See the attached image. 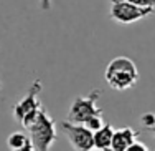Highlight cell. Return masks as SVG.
Masks as SVG:
<instances>
[{
  "label": "cell",
  "mask_w": 155,
  "mask_h": 151,
  "mask_svg": "<svg viewBox=\"0 0 155 151\" xmlns=\"http://www.w3.org/2000/svg\"><path fill=\"white\" fill-rule=\"evenodd\" d=\"M104 78L112 90L125 91L135 86V83L139 82L137 65L127 57H116L114 60L109 61L104 72Z\"/></svg>",
  "instance_id": "1"
},
{
  "label": "cell",
  "mask_w": 155,
  "mask_h": 151,
  "mask_svg": "<svg viewBox=\"0 0 155 151\" xmlns=\"http://www.w3.org/2000/svg\"><path fill=\"white\" fill-rule=\"evenodd\" d=\"M27 130H28V135H30L31 145L35 146L36 151H50L58 138L54 120L43 108L40 110L38 116L35 118V121Z\"/></svg>",
  "instance_id": "2"
},
{
  "label": "cell",
  "mask_w": 155,
  "mask_h": 151,
  "mask_svg": "<svg viewBox=\"0 0 155 151\" xmlns=\"http://www.w3.org/2000/svg\"><path fill=\"white\" fill-rule=\"evenodd\" d=\"M40 91H41V80H35L31 86L28 88L27 95L21 98L20 101L13 108V116L21 126L28 128L38 116L40 110H41V103H40Z\"/></svg>",
  "instance_id": "3"
},
{
  "label": "cell",
  "mask_w": 155,
  "mask_h": 151,
  "mask_svg": "<svg viewBox=\"0 0 155 151\" xmlns=\"http://www.w3.org/2000/svg\"><path fill=\"white\" fill-rule=\"evenodd\" d=\"M99 97H101V90H99V88H94V90L91 91L89 95H86V97H78L76 100L71 103V106H69L66 121L83 125L87 118H91L94 115H102V110L97 106Z\"/></svg>",
  "instance_id": "4"
},
{
  "label": "cell",
  "mask_w": 155,
  "mask_h": 151,
  "mask_svg": "<svg viewBox=\"0 0 155 151\" xmlns=\"http://www.w3.org/2000/svg\"><path fill=\"white\" fill-rule=\"evenodd\" d=\"M153 12V9H147V7H139L125 0H114L112 7H110V17L117 23H134L140 18L149 17Z\"/></svg>",
  "instance_id": "5"
},
{
  "label": "cell",
  "mask_w": 155,
  "mask_h": 151,
  "mask_svg": "<svg viewBox=\"0 0 155 151\" xmlns=\"http://www.w3.org/2000/svg\"><path fill=\"white\" fill-rule=\"evenodd\" d=\"M61 128L64 130V133L68 136V139H69V143H71L74 151H93L94 149L93 131L87 130L84 125L63 121Z\"/></svg>",
  "instance_id": "6"
},
{
  "label": "cell",
  "mask_w": 155,
  "mask_h": 151,
  "mask_svg": "<svg viewBox=\"0 0 155 151\" xmlns=\"http://www.w3.org/2000/svg\"><path fill=\"white\" fill-rule=\"evenodd\" d=\"M137 131L132 128H120V130H114V136L110 141V148L114 151H125L132 143L137 139Z\"/></svg>",
  "instance_id": "7"
},
{
  "label": "cell",
  "mask_w": 155,
  "mask_h": 151,
  "mask_svg": "<svg viewBox=\"0 0 155 151\" xmlns=\"http://www.w3.org/2000/svg\"><path fill=\"white\" fill-rule=\"evenodd\" d=\"M112 136H114V126L110 123H104V126L101 130L93 133L94 148H109L110 141H112Z\"/></svg>",
  "instance_id": "8"
},
{
  "label": "cell",
  "mask_w": 155,
  "mask_h": 151,
  "mask_svg": "<svg viewBox=\"0 0 155 151\" xmlns=\"http://www.w3.org/2000/svg\"><path fill=\"white\" fill-rule=\"evenodd\" d=\"M28 143H31L30 135L21 133V131H15V133H12L7 138V146L10 148V151L20 149V148H23V146H27Z\"/></svg>",
  "instance_id": "9"
},
{
  "label": "cell",
  "mask_w": 155,
  "mask_h": 151,
  "mask_svg": "<svg viewBox=\"0 0 155 151\" xmlns=\"http://www.w3.org/2000/svg\"><path fill=\"white\" fill-rule=\"evenodd\" d=\"M83 125L87 128V130H91V131L94 133V131L101 130V128L104 126V120H102V115H94V116L87 118V120L84 121Z\"/></svg>",
  "instance_id": "10"
},
{
  "label": "cell",
  "mask_w": 155,
  "mask_h": 151,
  "mask_svg": "<svg viewBox=\"0 0 155 151\" xmlns=\"http://www.w3.org/2000/svg\"><path fill=\"white\" fill-rule=\"evenodd\" d=\"M140 120H142V125H143V126L150 128V130L155 126V115H153V113H145V115H142V118H140Z\"/></svg>",
  "instance_id": "11"
},
{
  "label": "cell",
  "mask_w": 155,
  "mask_h": 151,
  "mask_svg": "<svg viewBox=\"0 0 155 151\" xmlns=\"http://www.w3.org/2000/svg\"><path fill=\"white\" fill-rule=\"evenodd\" d=\"M114 2V0H112ZM125 2H130L134 5L139 7H147V9H155V0H125Z\"/></svg>",
  "instance_id": "12"
},
{
  "label": "cell",
  "mask_w": 155,
  "mask_h": 151,
  "mask_svg": "<svg viewBox=\"0 0 155 151\" xmlns=\"http://www.w3.org/2000/svg\"><path fill=\"white\" fill-rule=\"evenodd\" d=\"M125 151H149V148H147V145H143V143H140V141L135 139V141L132 143Z\"/></svg>",
  "instance_id": "13"
},
{
  "label": "cell",
  "mask_w": 155,
  "mask_h": 151,
  "mask_svg": "<svg viewBox=\"0 0 155 151\" xmlns=\"http://www.w3.org/2000/svg\"><path fill=\"white\" fill-rule=\"evenodd\" d=\"M13 151H36V149H35V146H33L31 143H28L27 146H23V148H20V149H13Z\"/></svg>",
  "instance_id": "14"
},
{
  "label": "cell",
  "mask_w": 155,
  "mask_h": 151,
  "mask_svg": "<svg viewBox=\"0 0 155 151\" xmlns=\"http://www.w3.org/2000/svg\"><path fill=\"white\" fill-rule=\"evenodd\" d=\"M93 151H114L112 148H110V146H109V148H94Z\"/></svg>",
  "instance_id": "15"
},
{
  "label": "cell",
  "mask_w": 155,
  "mask_h": 151,
  "mask_svg": "<svg viewBox=\"0 0 155 151\" xmlns=\"http://www.w3.org/2000/svg\"><path fill=\"white\" fill-rule=\"evenodd\" d=\"M45 3H48V0H45Z\"/></svg>",
  "instance_id": "16"
}]
</instances>
